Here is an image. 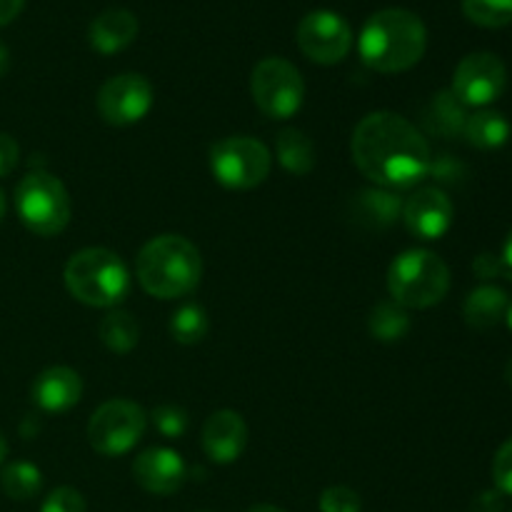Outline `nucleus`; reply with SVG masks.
<instances>
[{
    "label": "nucleus",
    "mask_w": 512,
    "mask_h": 512,
    "mask_svg": "<svg viewBox=\"0 0 512 512\" xmlns=\"http://www.w3.org/2000/svg\"><path fill=\"white\" fill-rule=\"evenodd\" d=\"M278 163L293 175H308L315 168V145L303 130L285 128L275 138Z\"/></svg>",
    "instance_id": "4be33fe9"
},
{
    "label": "nucleus",
    "mask_w": 512,
    "mask_h": 512,
    "mask_svg": "<svg viewBox=\"0 0 512 512\" xmlns=\"http://www.w3.org/2000/svg\"><path fill=\"white\" fill-rule=\"evenodd\" d=\"M138 38V18L130 10L108 8L90 23V48L103 55L120 53Z\"/></svg>",
    "instance_id": "f3484780"
},
{
    "label": "nucleus",
    "mask_w": 512,
    "mask_h": 512,
    "mask_svg": "<svg viewBox=\"0 0 512 512\" xmlns=\"http://www.w3.org/2000/svg\"><path fill=\"white\" fill-rule=\"evenodd\" d=\"M400 215L410 235L420 240H440L453 225L455 208L440 188H420L405 200Z\"/></svg>",
    "instance_id": "ddd939ff"
},
{
    "label": "nucleus",
    "mask_w": 512,
    "mask_h": 512,
    "mask_svg": "<svg viewBox=\"0 0 512 512\" xmlns=\"http://www.w3.org/2000/svg\"><path fill=\"white\" fill-rule=\"evenodd\" d=\"M493 480H495V490H498V493L512 498V438L508 440V443L500 445V450L495 453Z\"/></svg>",
    "instance_id": "7c9ffc66"
},
{
    "label": "nucleus",
    "mask_w": 512,
    "mask_h": 512,
    "mask_svg": "<svg viewBox=\"0 0 512 512\" xmlns=\"http://www.w3.org/2000/svg\"><path fill=\"white\" fill-rule=\"evenodd\" d=\"M300 53L318 65H335L348 58L353 48V30L343 15L333 10H313L295 28Z\"/></svg>",
    "instance_id": "9d476101"
},
{
    "label": "nucleus",
    "mask_w": 512,
    "mask_h": 512,
    "mask_svg": "<svg viewBox=\"0 0 512 512\" xmlns=\"http://www.w3.org/2000/svg\"><path fill=\"white\" fill-rule=\"evenodd\" d=\"M505 323H508V328L512 330V303L508 305V315H505Z\"/></svg>",
    "instance_id": "37998d69"
},
{
    "label": "nucleus",
    "mask_w": 512,
    "mask_h": 512,
    "mask_svg": "<svg viewBox=\"0 0 512 512\" xmlns=\"http://www.w3.org/2000/svg\"><path fill=\"white\" fill-rule=\"evenodd\" d=\"M390 300L403 308L425 310L438 305L450 290V270L430 250H405L388 268Z\"/></svg>",
    "instance_id": "39448f33"
},
{
    "label": "nucleus",
    "mask_w": 512,
    "mask_h": 512,
    "mask_svg": "<svg viewBox=\"0 0 512 512\" xmlns=\"http://www.w3.org/2000/svg\"><path fill=\"white\" fill-rule=\"evenodd\" d=\"M508 293L498 285H480L468 295L463 305L465 323L475 330H490L500 325L508 315Z\"/></svg>",
    "instance_id": "a211bd4d"
},
{
    "label": "nucleus",
    "mask_w": 512,
    "mask_h": 512,
    "mask_svg": "<svg viewBox=\"0 0 512 512\" xmlns=\"http://www.w3.org/2000/svg\"><path fill=\"white\" fill-rule=\"evenodd\" d=\"M273 165L268 145L250 135L223 138L210 148V173L230 190H250L265 183Z\"/></svg>",
    "instance_id": "0eeeda50"
},
{
    "label": "nucleus",
    "mask_w": 512,
    "mask_h": 512,
    "mask_svg": "<svg viewBox=\"0 0 512 512\" xmlns=\"http://www.w3.org/2000/svg\"><path fill=\"white\" fill-rule=\"evenodd\" d=\"M473 512H503V493L498 490H485L475 498Z\"/></svg>",
    "instance_id": "f704fd0d"
},
{
    "label": "nucleus",
    "mask_w": 512,
    "mask_h": 512,
    "mask_svg": "<svg viewBox=\"0 0 512 512\" xmlns=\"http://www.w3.org/2000/svg\"><path fill=\"white\" fill-rule=\"evenodd\" d=\"M148 415L130 400H108L93 413L88 423V443L105 458H120L143 440Z\"/></svg>",
    "instance_id": "1a4fd4ad"
},
{
    "label": "nucleus",
    "mask_w": 512,
    "mask_h": 512,
    "mask_svg": "<svg viewBox=\"0 0 512 512\" xmlns=\"http://www.w3.org/2000/svg\"><path fill=\"white\" fill-rule=\"evenodd\" d=\"M508 88V68L493 53H470L453 75V95L465 108H488Z\"/></svg>",
    "instance_id": "9b49d317"
},
{
    "label": "nucleus",
    "mask_w": 512,
    "mask_h": 512,
    "mask_svg": "<svg viewBox=\"0 0 512 512\" xmlns=\"http://www.w3.org/2000/svg\"><path fill=\"white\" fill-rule=\"evenodd\" d=\"M463 13L480 28H505L512 23V0H463Z\"/></svg>",
    "instance_id": "bb28decb"
},
{
    "label": "nucleus",
    "mask_w": 512,
    "mask_h": 512,
    "mask_svg": "<svg viewBox=\"0 0 512 512\" xmlns=\"http://www.w3.org/2000/svg\"><path fill=\"white\" fill-rule=\"evenodd\" d=\"M133 478L145 493L173 495L188 480V465L183 455L170 448H148L135 458Z\"/></svg>",
    "instance_id": "4468645a"
},
{
    "label": "nucleus",
    "mask_w": 512,
    "mask_h": 512,
    "mask_svg": "<svg viewBox=\"0 0 512 512\" xmlns=\"http://www.w3.org/2000/svg\"><path fill=\"white\" fill-rule=\"evenodd\" d=\"M320 512H363V500L345 485L325 488L320 495Z\"/></svg>",
    "instance_id": "c85d7f7f"
},
{
    "label": "nucleus",
    "mask_w": 512,
    "mask_h": 512,
    "mask_svg": "<svg viewBox=\"0 0 512 512\" xmlns=\"http://www.w3.org/2000/svg\"><path fill=\"white\" fill-rule=\"evenodd\" d=\"M40 512H88V505H85V498L75 488H55L53 493L45 498L43 508Z\"/></svg>",
    "instance_id": "c756f323"
},
{
    "label": "nucleus",
    "mask_w": 512,
    "mask_h": 512,
    "mask_svg": "<svg viewBox=\"0 0 512 512\" xmlns=\"http://www.w3.org/2000/svg\"><path fill=\"white\" fill-rule=\"evenodd\" d=\"M3 215H5V195L3 190H0V220H3Z\"/></svg>",
    "instance_id": "79ce46f5"
},
{
    "label": "nucleus",
    "mask_w": 512,
    "mask_h": 512,
    "mask_svg": "<svg viewBox=\"0 0 512 512\" xmlns=\"http://www.w3.org/2000/svg\"><path fill=\"white\" fill-rule=\"evenodd\" d=\"M98 335L110 353L125 355L138 345L140 328L130 313H125V310H110V313L100 320Z\"/></svg>",
    "instance_id": "b1692460"
},
{
    "label": "nucleus",
    "mask_w": 512,
    "mask_h": 512,
    "mask_svg": "<svg viewBox=\"0 0 512 512\" xmlns=\"http://www.w3.org/2000/svg\"><path fill=\"white\" fill-rule=\"evenodd\" d=\"M203 450L213 463L230 465L243 455L245 445H248V425H245L243 415L235 410H218L210 415L203 425Z\"/></svg>",
    "instance_id": "2eb2a0df"
},
{
    "label": "nucleus",
    "mask_w": 512,
    "mask_h": 512,
    "mask_svg": "<svg viewBox=\"0 0 512 512\" xmlns=\"http://www.w3.org/2000/svg\"><path fill=\"white\" fill-rule=\"evenodd\" d=\"M5 458H8V440H5L3 430H0V465L5 463Z\"/></svg>",
    "instance_id": "58836bf2"
},
{
    "label": "nucleus",
    "mask_w": 512,
    "mask_h": 512,
    "mask_svg": "<svg viewBox=\"0 0 512 512\" xmlns=\"http://www.w3.org/2000/svg\"><path fill=\"white\" fill-rule=\"evenodd\" d=\"M423 118L428 133L440 135V138H453V135L463 133L468 113H465V105L453 95V90H440L425 108Z\"/></svg>",
    "instance_id": "aec40b11"
},
{
    "label": "nucleus",
    "mask_w": 512,
    "mask_h": 512,
    "mask_svg": "<svg viewBox=\"0 0 512 512\" xmlns=\"http://www.w3.org/2000/svg\"><path fill=\"white\" fill-rule=\"evenodd\" d=\"M248 512H285V510H280V508H275V505H253V508H250Z\"/></svg>",
    "instance_id": "ea45409f"
},
{
    "label": "nucleus",
    "mask_w": 512,
    "mask_h": 512,
    "mask_svg": "<svg viewBox=\"0 0 512 512\" xmlns=\"http://www.w3.org/2000/svg\"><path fill=\"white\" fill-rule=\"evenodd\" d=\"M15 210L30 233L50 238L68 228L70 223V195L55 175L35 170L28 173L15 188Z\"/></svg>",
    "instance_id": "423d86ee"
},
{
    "label": "nucleus",
    "mask_w": 512,
    "mask_h": 512,
    "mask_svg": "<svg viewBox=\"0 0 512 512\" xmlns=\"http://www.w3.org/2000/svg\"><path fill=\"white\" fill-rule=\"evenodd\" d=\"M505 383L512 388V358L508 360V365H505Z\"/></svg>",
    "instance_id": "a19ab883"
},
{
    "label": "nucleus",
    "mask_w": 512,
    "mask_h": 512,
    "mask_svg": "<svg viewBox=\"0 0 512 512\" xmlns=\"http://www.w3.org/2000/svg\"><path fill=\"white\" fill-rule=\"evenodd\" d=\"M150 418H153L155 430L168 440H178L188 433L190 420H188V413H185L180 405H170V403L158 405V408L150 413Z\"/></svg>",
    "instance_id": "cd10ccee"
},
{
    "label": "nucleus",
    "mask_w": 512,
    "mask_h": 512,
    "mask_svg": "<svg viewBox=\"0 0 512 512\" xmlns=\"http://www.w3.org/2000/svg\"><path fill=\"white\" fill-rule=\"evenodd\" d=\"M353 163L380 188H413L428 178L433 153L413 123L398 113H370L355 125L350 140Z\"/></svg>",
    "instance_id": "f257e3e1"
},
{
    "label": "nucleus",
    "mask_w": 512,
    "mask_h": 512,
    "mask_svg": "<svg viewBox=\"0 0 512 512\" xmlns=\"http://www.w3.org/2000/svg\"><path fill=\"white\" fill-rule=\"evenodd\" d=\"M140 288L160 300L185 298L193 293L203 275L198 248L183 235H158L148 240L135 258Z\"/></svg>",
    "instance_id": "7ed1b4c3"
},
{
    "label": "nucleus",
    "mask_w": 512,
    "mask_h": 512,
    "mask_svg": "<svg viewBox=\"0 0 512 512\" xmlns=\"http://www.w3.org/2000/svg\"><path fill=\"white\" fill-rule=\"evenodd\" d=\"M23 5L25 0H0V28L13 23L20 15V10H23Z\"/></svg>",
    "instance_id": "c9c22d12"
},
{
    "label": "nucleus",
    "mask_w": 512,
    "mask_h": 512,
    "mask_svg": "<svg viewBox=\"0 0 512 512\" xmlns=\"http://www.w3.org/2000/svg\"><path fill=\"white\" fill-rule=\"evenodd\" d=\"M473 270H475V275H478L480 280L498 278V275L503 273V265H500V255H493V253L478 255V258H475V263H473Z\"/></svg>",
    "instance_id": "72a5a7b5"
},
{
    "label": "nucleus",
    "mask_w": 512,
    "mask_h": 512,
    "mask_svg": "<svg viewBox=\"0 0 512 512\" xmlns=\"http://www.w3.org/2000/svg\"><path fill=\"white\" fill-rule=\"evenodd\" d=\"M30 395H33V403L40 410H45V413H68L70 408H75L80 403L83 380H80V375L73 368L55 365V368L43 370L33 380Z\"/></svg>",
    "instance_id": "dca6fc26"
},
{
    "label": "nucleus",
    "mask_w": 512,
    "mask_h": 512,
    "mask_svg": "<svg viewBox=\"0 0 512 512\" xmlns=\"http://www.w3.org/2000/svg\"><path fill=\"white\" fill-rule=\"evenodd\" d=\"M153 85L138 73H120L105 80L98 93V113L108 125H135L153 108Z\"/></svg>",
    "instance_id": "f8f14e48"
},
{
    "label": "nucleus",
    "mask_w": 512,
    "mask_h": 512,
    "mask_svg": "<svg viewBox=\"0 0 512 512\" xmlns=\"http://www.w3.org/2000/svg\"><path fill=\"white\" fill-rule=\"evenodd\" d=\"M18 158H20V148L18 143H15L13 135L0 133V178L13 173L15 165H18Z\"/></svg>",
    "instance_id": "2f4dec72"
},
{
    "label": "nucleus",
    "mask_w": 512,
    "mask_h": 512,
    "mask_svg": "<svg viewBox=\"0 0 512 512\" xmlns=\"http://www.w3.org/2000/svg\"><path fill=\"white\" fill-rule=\"evenodd\" d=\"M463 135L473 148L495 150L510 140V123L498 110H478L465 120Z\"/></svg>",
    "instance_id": "412c9836"
},
{
    "label": "nucleus",
    "mask_w": 512,
    "mask_h": 512,
    "mask_svg": "<svg viewBox=\"0 0 512 512\" xmlns=\"http://www.w3.org/2000/svg\"><path fill=\"white\" fill-rule=\"evenodd\" d=\"M425 48V23L405 8H385L370 15L358 38L360 58L375 73H405L420 63Z\"/></svg>",
    "instance_id": "f03ea898"
},
{
    "label": "nucleus",
    "mask_w": 512,
    "mask_h": 512,
    "mask_svg": "<svg viewBox=\"0 0 512 512\" xmlns=\"http://www.w3.org/2000/svg\"><path fill=\"white\" fill-rule=\"evenodd\" d=\"M500 265H503V273L512 280V230L508 233L503 243V253H500Z\"/></svg>",
    "instance_id": "e433bc0d"
},
{
    "label": "nucleus",
    "mask_w": 512,
    "mask_h": 512,
    "mask_svg": "<svg viewBox=\"0 0 512 512\" xmlns=\"http://www.w3.org/2000/svg\"><path fill=\"white\" fill-rule=\"evenodd\" d=\"M0 488L10 500L28 503V500L38 498L43 490V473L33 463L18 460V463L5 465V470L0 473Z\"/></svg>",
    "instance_id": "393cba45"
},
{
    "label": "nucleus",
    "mask_w": 512,
    "mask_h": 512,
    "mask_svg": "<svg viewBox=\"0 0 512 512\" xmlns=\"http://www.w3.org/2000/svg\"><path fill=\"white\" fill-rule=\"evenodd\" d=\"M368 330L380 343H400L410 333V318L395 300H380L370 313Z\"/></svg>",
    "instance_id": "5701e85b"
},
{
    "label": "nucleus",
    "mask_w": 512,
    "mask_h": 512,
    "mask_svg": "<svg viewBox=\"0 0 512 512\" xmlns=\"http://www.w3.org/2000/svg\"><path fill=\"white\" fill-rule=\"evenodd\" d=\"M403 213V203L398 195L388 193V190H363L353 198V220L363 228L383 230L393 225Z\"/></svg>",
    "instance_id": "6ab92c4d"
},
{
    "label": "nucleus",
    "mask_w": 512,
    "mask_h": 512,
    "mask_svg": "<svg viewBox=\"0 0 512 512\" xmlns=\"http://www.w3.org/2000/svg\"><path fill=\"white\" fill-rule=\"evenodd\" d=\"M250 93L260 113L273 120H288L303 108V75L290 60L263 58L250 75Z\"/></svg>",
    "instance_id": "6e6552de"
},
{
    "label": "nucleus",
    "mask_w": 512,
    "mask_h": 512,
    "mask_svg": "<svg viewBox=\"0 0 512 512\" xmlns=\"http://www.w3.org/2000/svg\"><path fill=\"white\" fill-rule=\"evenodd\" d=\"M8 68H10V53H8V48H5L3 40H0V78L8 73Z\"/></svg>",
    "instance_id": "4c0bfd02"
},
{
    "label": "nucleus",
    "mask_w": 512,
    "mask_h": 512,
    "mask_svg": "<svg viewBox=\"0 0 512 512\" xmlns=\"http://www.w3.org/2000/svg\"><path fill=\"white\" fill-rule=\"evenodd\" d=\"M65 288L90 308H115L130 293V270L108 248H83L65 265Z\"/></svg>",
    "instance_id": "20e7f679"
},
{
    "label": "nucleus",
    "mask_w": 512,
    "mask_h": 512,
    "mask_svg": "<svg viewBox=\"0 0 512 512\" xmlns=\"http://www.w3.org/2000/svg\"><path fill=\"white\" fill-rule=\"evenodd\" d=\"M210 330L208 313L198 303H185L170 318V335L180 345H195L205 340Z\"/></svg>",
    "instance_id": "a878e982"
},
{
    "label": "nucleus",
    "mask_w": 512,
    "mask_h": 512,
    "mask_svg": "<svg viewBox=\"0 0 512 512\" xmlns=\"http://www.w3.org/2000/svg\"><path fill=\"white\" fill-rule=\"evenodd\" d=\"M428 175H435L440 183H455V180L463 175V165L455 163L450 155H440L438 160H433V163H430V173Z\"/></svg>",
    "instance_id": "473e14b6"
}]
</instances>
